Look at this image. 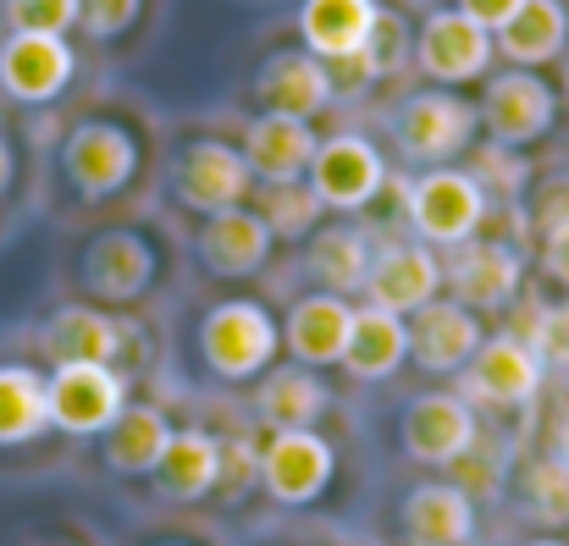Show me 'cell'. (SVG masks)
<instances>
[{"mask_svg": "<svg viewBox=\"0 0 569 546\" xmlns=\"http://www.w3.org/2000/svg\"><path fill=\"white\" fill-rule=\"evenodd\" d=\"M487 188L470 178V172H453V166H431L426 178H415L403 188V215L409 226L426 237V243H470L481 226H487Z\"/></svg>", "mask_w": 569, "mask_h": 546, "instance_id": "cell-1", "label": "cell"}, {"mask_svg": "<svg viewBox=\"0 0 569 546\" xmlns=\"http://www.w3.org/2000/svg\"><path fill=\"white\" fill-rule=\"evenodd\" d=\"M144 0H78V22L89 39H122L139 22Z\"/></svg>", "mask_w": 569, "mask_h": 546, "instance_id": "cell-36", "label": "cell"}, {"mask_svg": "<svg viewBox=\"0 0 569 546\" xmlns=\"http://www.w3.org/2000/svg\"><path fill=\"white\" fill-rule=\"evenodd\" d=\"M371 254H377V249H371V237H366L360 226H321L316 243H310V276H316L327 293H338V299L366 293Z\"/></svg>", "mask_w": 569, "mask_h": 546, "instance_id": "cell-30", "label": "cell"}, {"mask_svg": "<svg viewBox=\"0 0 569 546\" xmlns=\"http://www.w3.org/2000/svg\"><path fill=\"white\" fill-rule=\"evenodd\" d=\"M515 67H548L569 44V6L565 0H526L492 39Z\"/></svg>", "mask_w": 569, "mask_h": 546, "instance_id": "cell-26", "label": "cell"}, {"mask_svg": "<svg viewBox=\"0 0 569 546\" xmlns=\"http://www.w3.org/2000/svg\"><path fill=\"white\" fill-rule=\"evenodd\" d=\"M282 332L254 299H227L199 321V354L221 381H254L277 360Z\"/></svg>", "mask_w": 569, "mask_h": 546, "instance_id": "cell-2", "label": "cell"}, {"mask_svg": "<svg viewBox=\"0 0 569 546\" xmlns=\"http://www.w3.org/2000/svg\"><path fill=\"white\" fill-rule=\"evenodd\" d=\"M254 94H260L266 111L310 122V117H321V111L332 105L338 89H332V67H327L321 55H310V50H282V55L266 61Z\"/></svg>", "mask_w": 569, "mask_h": 546, "instance_id": "cell-18", "label": "cell"}, {"mask_svg": "<svg viewBox=\"0 0 569 546\" xmlns=\"http://www.w3.org/2000/svg\"><path fill=\"white\" fill-rule=\"evenodd\" d=\"M360 55H366V67H371V78H392L409 55H415V39H409V22L392 11V6H377V22H371V33H366V44H360Z\"/></svg>", "mask_w": 569, "mask_h": 546, "instance_id": "cell-32", "label": "cell"}, {"mask_svg": "<svg viewBox=\"0 0 569 546\" xmlns=\"http://www.w3.org/2000/svg\"><path fill=\"white\" fill-rule=\"evenodd\" d=\"M409 360V321L392 310H355L349 326V348H343V370L355 381H387L398 364Z\"/></svg>", "mask_w": 569, "mask_h": 546, "instance_id": "cell-28", "label": "cell"}, {"mask_svg": "<svg viewBox=\"0 0 569 546\" xmlns=\"http://www.w3.org/2000/svg\"><path fill=\"white\" fill-rule=\"evenodd\" d=\"M476 117H481V128H487L492 144H503V150H526V144H537V139L553 128V117H559V94H553V83L537 78L531 67H515V72H503V78L487 83Z\"/></svg>", "mask_w": 569, "mask_h": 546, "instance_id": "cell-5", "label": "cell"}, {"mask_svg": "<svg viewBox=\"0 0 569 546\" xmlns=\"http://www.w3.org/2000/svg\"><path fill=\"white\" fill-rule=\"evenodd\" d=\"M442 287V265L431 249L420 243H387L371 254V276H366V293L377 310H392V315H415L420 304H431Z\"/></svg>", "mask_w": 569, "mask_h": 546, "instance_id": "cell-17", "label": "cell"}, {"mask_svg": "<svg viewBox=\"0 0 569 546\" xmlns=\"http://www.w3.org/2000/svg\"><path fill=\"white\" fill-rule=\"evenodd\" d=\"M327 381L310 375V364H288V370H271L254 392V414L271 425V431H316V419L327 414Z\"/></svg>", "mask_w": 569, "mask_h": 546, "instance_id": "cell-24", "label": "cell"}, {"mask_svg": "<svg viewBox=\"0 0 569 546\" xmlns=\"http://www.w3.org/2000/svg\"><path fill=\"white\" fill-rule=\"evenodd\" d=\"M398 436H403V453L415 464H459L481 431H476V408L459 392H420L403 408Z\"/></svg>", "mask_w": 569, "mask_h": 546, "instance_id": "cell-9", "label": "cell"}, {"mask_svg": "<svg viewBox=\"0 0 569 546\" xmlns=\"http://www.w3.org/2000/svg\"><path fill=\"white\" fill-rule=\"evenodd\" d=\"M72 44L61 33H11L0 44V89L22 105H50L72 83Z\"/></svg>", "mask_w": 569, "mask_h": 546, "instance_id": "cell-12", "label": "cell"}, {"mask_svg": "<svg viewBox=\"0 0 569 546\" xmlns=\"http://www.w3.org/2000/svg\"><path fill=\"white\" fill-rule=\"evenodd\" d=\"M11 33H61L78 28V0H6Z\"/></svg>", "mask_w": 569, "mask_h": 546, "instance_id": "cell-35", "label": "cell"}, {"mask_svg": "<svg viewBox=\"0 0 569 546\" xmlns=\"http://www.w3.org/2000/svg\"><path fill=\"white\" fill-rule=\"evenodd\" d=\"M542 265H548V276H553V282H565L569 287V226L542 232Z\"/></svg>", "mask_w": 569, "mask_h": 546, "instance_id": "cell-42", "label": "cell"}, {"mask_svg": "<svg viewBox=\"0 0 569 546\" xmlns=\"http://www.w3.org/2000/svg\"><path fill=\"white\" fill-rule=\"evenodd\" d=\"M50 425L44 375L28 364H0V447H22Z\"/></svg>", "mask_w": 569, "mask_h": 546, "instance_id": "cell-31", "label": "cell"}, {"mask_svg": "<svg viewBox=\"0 0 569 546\" xmlns=\"http://www.w3.org/2000/svg\"><path fill=\"white\" fill-rule=\"evenodd\" d=\"M492 50H498L492 33L476 28L465 11H431V17L420 22V33H415V67H420L431 83H442V89L481 78V72L492 67Z\"/></svg>", "mask_w": 569, "mask_h": 546, "instance_id": "cell-8", "label": "cell"}, {"mask_svg": "<svg viewBox=\"0 0 569 546\" xmlns=\"http://www.w3.org/2000/svg\"><path fill=\"white\" fill-rule=\"evenodd\" d=\"M321 199H316V188H299V182H282V188H271L266 193V226H271V237H305V232H316V221H321Z\"/></svg>", "mask_w": 569, "mask_h": 546, "instance_id": "cell-33", "label": "cell"}, {"mask_svg": "<svg viewBox=\"0 0 569 546\" xmlns=\"http://www.w3.org/2000/svg\"><path fill=\"white\" fill-rule=\"evenodd\" d=\"M310 188L327 210H366L387 182L377 144L360 139V133H338V139H321L316 144V161H310Z\"/></svg>", "mask_w": 569, "mask_h": 546, "instance_id": "cell-11", "label": "cell"}, {"mask_svg": "<svg viewBox=\"0 0 569 546\" xmlns=\"http://www.w3.org/2000/svg\"><path fill=\"white\" fill-rule=\"evenodd\" d=\"M526 546H565V542H548V536H542V542H526Z\"/></svg>", "mask_w": 569, "mask_h": 546, "instance_id": "cell-45", "label": "cell"}, {"mask_svg": "<svg viewBox=\"0 0 569 546\" xmlns=\"http://www.w3.org/2000/svg\"><path fill=\"white\" fill-rule=\"evenodd\" d=\"M172 546H178V542H172Z\"/></svg>", "mask_w": 569, "mask_h": 546, "instance_id": "cell-47", "label": "cell"}, {"mask_svg": "<svg viewBox=\"0 0 569 546\" xmlns=\"http://www.w3.org/2000/svg\"><path fill=\"white\" fill-rule=\"evenodd\" d=\"M316 144H321V139H316L310 122L266 111V117H254L249 133H243V161H249V172L266 182V188H282V182H299L310 172Z\"/></svg>", "mask_w": 569, "mask_h": 546, "instance_id": "cell-19", "label": "cell"}, {"mask_svg": "<svg viewBox=\"0 0 569 546\" xmlns=\"http://www.w3.org/2000/svg\"><path fill=\"white\" fill-rule=\"evenodd\" d=\"M377 22V0H305L299 6V39L321 61H343L366 44Z\"/></svg>", "mask_w": 569, "mask_h": 546, "instance_id": "cell-25", "label": "cell"}, {"mask_svg": "<svg viewBox=\"0 0 569 546\" xmlns=\"http://www.w3.org/2000/svg\"><path fill=\"white\" fill-rule=\"evenodd\" d=\"M216 475H221V442L210 431H172L156 464V492L172 503H199L216 492Z\"/></svg>", "mask_w": 569, "mask_h": 546, "instance_id": "cell-27", "label": "cell"}, {"mask_svg": "<svg viewBox=\"0 0 569 546\" xmlns=\"http://www.w3.org/2000/svg\"><path fill=\"white\" fill-rule=\"evenodd\" d=\"M332 469H338V453L316 431H277L260 453V486L288 508L316 503L332 486Z\"/></svg>", "mask_w": 569, "mask_h": 546, "instance_id": "cell-10", "label": "cell"}, {"mask_svg": "<svg viewBox=\"0 0 569 546\" xmlns=\"http://www.w3.org/2000/svg\"><path fill=\"white\" fill-rule=\"evenodd\" d=\"M349 326H355V304L338 299V293H310L288 310V326H282V348L299 364L321 370V364H343L349 348Z\"/></svg>", "mask_w": 569, "mask_h": 546, "instance_id": "cell-21", "label": "cell"}, {"mask_svg": "<svg viewBox=\"0 0 569 546\" xmlns=\"http://www.w3.org/2000/svg\"><path fill=\"white\" fill-rule=\"evenodd\" d=\"M44 354L56 364H117L122 360V321L89 304H67L44 326Z\"/></svg>", "mask_w": 569, "mask_h": 546, "instance_id": "cell-23", "label": "cell"}, {"mask_svg": "<svg viewBox=\"0 0 569 546\" xmlns=\"http://www.w3.org/2000/svg\"><path fill=\"white\" fill-rule=\"evenodd\" d=\"M403 530H409V546H465L476 530V503L465 486H448V481L415 486L403 503Z\"/></svg>", "mask_w": 569, "mask_h": 546, "instance_id": "cell-22", "label": "cell"}, {"mask_svg": "<svg viewBox=\"0 0 569 546\" xmlns=\"http://www.w3.org/2000/svg\"><path fill=\"white\" fill-rule=\"evenodd\" d=\"M476 122H481L476 105L459 100L453 89H420V94H409L398 105L392 139H398L403 161H415V166H448L453 155L470 150Z\"/></svg>", "mask_w": 569, "mask_h": 546, "instance_id": "cell-3", "label": "cell"}, {"mask_svg": "<svg viewBox=\"0 0 569 546\" xmlns=\"http://www.w3.org/2000/svg\"><path fill=\"white\" fill-rule=\"evenodd\" d=\"M487 337H481V321H476V310H465L459 299L448 304V299H431V304H420L415 315H409V360L420 364L426 375H453V370H465V364L476 360V348H481Z\"/></svg>", "mask_w": 569, "mask_h": 546, "instance_id": "cell-13", "label": "cell"}, {"mask_svg": "<svg viewBox=\"0 0 569 546\" xmlns=\"http://www.w3.org/2000/svg\"><path fill=\"white\" fill-rule=\"evenodd\" d=\"M271 243H277V237H271L266 215H260V210H243V204L204 215V226H199V237H193L199 265H204L210 276H254V271L271 260Z\"/></svg>", "mask_w": 569, "mask_h": 546, "instance_id": "cell-15", "label": "cell"}, {"mask_svg": "<svg viewBox=\"0 0 569 546\" xmlns=\"http://www.w3.org/2000/svg\"><path fill=\"white\" fill-rule=\"evenodd\" d=\"M542 392V354L526 343V337H487L476 348V360L465 364V381H459V397L476 408H520Z\"/></svg>", "mask_w": 569, "mask_h": 546, "instance_id": "cell-7", "label": "cell"}, {"mask_svg": "<svg viewBox=\"0 0 569 546\" xmlns=\"http://www.w3.org/2000/svg\"><path fill=\"white\" fill-rule=\"evenodd\" d=\"M6 178H11V155H6V144H0V188H6Z\"/></svg>", "mask_w": 569, "mask_h": 546, "instance_id": "cell-44", "label": "cell"}, {"mask_svg": "<svg viewBox=\"0 0 569 546\" xmlns=\"http://www.w3.org/2000/svg\"><path fill=\"white\" fill-rule=\"evenodd\" d=\"M526 503H531V514L537 519H548V525H569V458H537L531 469H526Z\"/></svg>", "mask_w": 569, "mask_h": 546, "instance_id": "cell-34", "label": "cell"}, {"mask_svg": "<svg viewBox=\"0 0 569 546\" xmlns=\"http://www.w3.org/2000/svg\"><path fill=\"white\" fill-rule=\"evenodd\" d=\"M254 475H260V453H254L243 436L221 442V475H216V492H221V497H238Z\"/></svg>", "mask_w": 569, "mask_h": 546, "instance_id": "cell-38", "label": "cell"}, {"mask_svg": "<svg viewBox=\"0 0 569 546\" xmlns=\"http://www.w3.org/2000/svg\"><path fill=\"white\" fill-rule=\"evenodd\" d=\"M61 172L78 199H111L139 172V144L117 122H78L61 144Z\"/></svg>", "mask_w": 569, "mask_h": 546, "instance_id": "cell-6", "label": "cell"}, {"mask_svg": "<svg viewBox=\"0 0 569 546\" xmlns=\"http://www.w3.org/2000/svg\"><path fill=\"white\" fill-rule=\"evenodd\" d=\"M249 161H243V150H232V144H221V139H193L189 150H183V161H178V199L199 210V215H216V210H232V204H243V193H249Z\"/></svg>", "mask_w": 569, "mask_h": 546, "instance_id": "cell-14", "label": "cell"}, {"mask_svg": "<svg viewBox=\"0 0 569 546\" xmlns=\"http://www.w3.org/2000/svg\"><path fill=\"white\" fill-rule=\"evenodd\" d=\"M100 436H106V464L117 475H156V464H161V453L172 442V425L150 403H122V414Z\"/></svg>", "mask_w": 569, "mask_h": 546, "instance_id": "cell-29", "label": "cell"}, {"mask_svg": "<svg viewBox=\"0 0 569 546\" xmlns=\"http://www.w3.org/2000/svg\"><path fill=\"white\" fill-rule=\"evenodd\" d=\"M448 282L459 293L465 310H503L515 293H520V249L503 243V237H470L459 243L453 265H448Z\"/></svg>", "mask_w": 569, "mask_h": 546, "instance_id": "cell-16", "label": "cell"}, {"mask_svg": "<svg viewBox=\"0 0 569 546\" xmlns=\"http://www.w3.org/2000/svg\"><path fill=\"white\" fill-rule=\"evenodd\" d=\"M548 364L569 370V304H553V310H537L531 321V337H526Z\"/></svg>", "mask_w": 569, "mask_h": 546, "instance_id": "cell-37", "label": "cell"}, {"mask_svg": "<svg viewBox=\"0 0 569 546\" xmlns=\"http://www.w3.org/2000/svg\"><path fill=\"white\" fill-rule=\"evenodd\" d=\"M50 397V425L67 436H100L122 403H128V375L117 364H56L44 381Z\"/></svg>", "mask_w": 569, "mask_h": 546, "instance_id": "cell-4", "label": "cell"}, {"mask_svg": "<svg viewBox=\"0 0 569 546\" xmlns=\"http://www.w3.org/2000/svg\"><path fill=\"white\" fill-rule=\"evenodd\" d=\"M559 458H569V408H565V419H559Z\"/></svg>", "mask_w": 569, "mask_h": 546, "instance_id": "cell-43", "label": "cell"}, {"mask_svg": "<svg viewBox=\"0 0 569 546\" xmlns=\"http://www.w3.org/2000/svg\"><path fill=\"white\" fill-rule=\"evenodd\" d=\"M520 6H526V0H459L453 11H465V17L476 22V28L498 33V28H503V22H509V17H515Z\"/></svg>", "mask_w": 569, "mask_h": 546, "instance_id": "cell-41", "label": "cell"}, {"mask_svg": "<svg viewBox=\"0 0 569 546\" xmlns=\"http://www.w3.org/2000/svg\"><path fill=\"white\" fill-rule=\"evenodd\" d=\"M476 182L487 188V182H498L503 193H520V182H526V161H509V150L503 144H487L481 150V172H476Z\"/></svg>", "mask_w": 569, "mask_h": 546, "instance_id": "cell-39", "label": "cell"}, {"mask_svg": "<svg viewBox=\"0 0 569 546\" xmlns=\"http://www.w3.org/2000/svg\"><path fill=\"white\" fill-rule=\"evenodd\" d=\"M537 226H542V232L569 226V178L542 182V193H537Z\"/></svg>", "mask_w": 569, "mask_h": 546, "instance_id": "cell-40", "label": "cell"}, {"mask_svg": "<svg viewBox=\"0 0 569 546\" xmlns=\"http://www.w3.org/2000/svg\"><path fill=\"white\" fill-rule=\"evenodd\" d=\"M565 100H569V55H565Z\"/></svg>", "mask_w": 569, "mask_h": 546, "instance_id": "cell-46", "label": "cell"}, {"mask_svg": "<svg viewBox=\"0 0 569 546\" xmlns=\"http://www.w3.org/2000/svg\"><path fill=\"white\" fill-rule=\"evenodd\" d=\"M83 282L106 304H133L156 282V249L139 232H100L83 254Z\"/></svg>", "mask_w": 569, "mask_h": 546, "instance_id": "cell-20", "label": "cell"}]
</instances>
